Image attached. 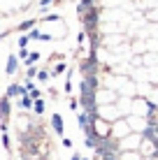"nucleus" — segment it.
<instances>
[{
    "label": "nucleus",
    "instance_id": "nucleus-1",
    "mask_svg": "<svg viewBox=\"0 0 158 160\" xmlns=\"http://www.w3.org/2000/svg\"><path fill=\"white\" fill-rule=\"evenodd\" d=\"M7 112H9V102H7V98H3V100H0V116L5 118Z\"/></svg>",
    "mask_w": 158,
    "mask_h": 160
},
{
    "label": "nucleus",
    "instance_id": "nucleus-2",
    "mask_svg": "<svg viewBox=\"0 0 158 160\" xmlns=\"http://www.w3.org/2000/svg\"><path fill=\"white\" fill-rule=\"evenodd\" d=\"M14 70H16V58H9V65H7V72L12 74Z\"/></svg>",
    "mask_w": 158,
    "mask_h": 160
},
{
    "label": "nucleus",
    "instance_id": "nucleus-3",
    "mask_svg": "<svg viewBox=\"0 0 158 160\" xmlns=\"http://www.w3.org/2000/svg\"><path fill=\"white\" fill-rule=\"evenodd\" d=\"M54 125H56L58 132H63V123H61V116H54Z\"/></svg>",
    "mask_w": 158,
    "mask_h": 160
},
{
    "label": "nucleus",
    "instance_id": "nucleus-4",
    "mask_svg": "<svg viewBox=\"0 0 158 160\" xmlns=\"http://www.w3.org/2000/svg\"><path fill=\"white\" fill-rule=\"evenodd\" d=\"M16 93H23V88H19V86H12V88H9V95H16Z\"/></svg>",
    "mask_w": 158,
    "mask_h": 160
},
{
    "label": "nucleus",
    "instance_id": "nucleus-5",
    "mask_svg": "<svg viewBox=\"0 0 158 160\" xmlns=\"http://www.w3.org/2000/svg\"><path fill=\"white\" fill-rule=\"evenodd\" d=\"M42 109H44V104L37 100V102H35V112H37V114H42Z\"/></svg>",
    "mask_w": 158,
    "mask_h": 160
}]
</instances>
